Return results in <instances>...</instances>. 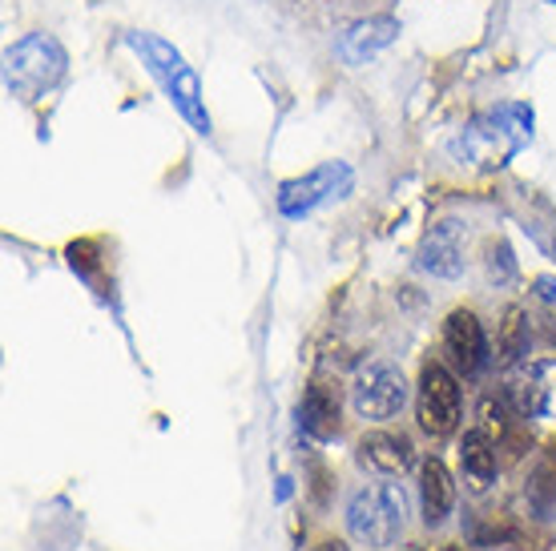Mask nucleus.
Masks as SVG:
<instances>
[{"mask_svg": "<svg viewBox=\"0 0 556 551\" xmlns=\"http://www.w3.org/2000/svg\"><path fill=\"white\" fill-rule=\"evenodd\" d=\"M529 138L532 113L525 105H501V110L480 113L468 129H459V138L452 141V153L476 169H492L504 166Z\"/></svg>", "mask_w": 556, "mask_h": 551, "instance_id": "1", "label": "nucleus"}, {"mask_svg": "<svg viewBox=\"0 0 556 551\" xmlns=\"http://www.w3.org/2000/svg\"><path fill=\"white\" fill-rule=\"evenodd\" d=\"M407 524V496L400 483H367L348 503L351 536L376 551H388L400 543Z\"/></svg>", "mask_w": 556, "mask_h": 551, "instance_id": "2", "label": "nucleus"}, {"mask_svg": "<svg viewBox=\"0 0 556 551\" xmlns=\"http://www.w3.org/2000/svg\"><path fill=\"white\" fill-rule=\"evenodd\" d=\"M65 65H70L65 49H61L53 37L33 33V37L16 41L13 49L4 53V85H9L16 97L33 101V97L49 93V89L65 77Z\"/></svg>", "mask_w": 556, "mask_h": 551, "instance_id": "3", "label": "nucleus"}, {"mask_svg": "<svg viewBox=\"0 0 556 551\" xmlns=\"http://www.w3.org/2000/svg\"><path fill=\"white\" fill-rule=\"evenodd\" d=\"M416 419L424 435L447 439L459 423V383L444 362L428 359L419 367V395H416Z\"/></svg>", "mask_w": 556, "mask_h": 551, "instance_id": "4", "label": "nucleus"}, {"mask_svg": "<svg viewBox=\"0 0 556 551\" xmlns=\"http://www.w3.org/2000/svg\"><path fill=\"white\" fill-rule=\"evenodd\" d=\"M351 402H355V411H359L363 419H371V423L395 419L407 402L404 371L391 367V362H367V367L355 374V383H351Z\"/></svg>", "mask_w": 556, "mask_h": 551, "instance_id": "5", "label": "nucleus"}, {"mask_svg": "<svg viewBox=\"0 0 556 551\" xmlns=\"http://www.w3.org/2000/svg\"><path fill=\"white\" fill-rule=\"evenodd\" d=\"M134 44H138L141 53L150 56V65H153V73H162V81H166V89H169V97L178 101V110L190 117V121L206 133L210 129V117L202 113V105H198V77L190 73V65L181 61L174 49H169L166 41H153V37H134Z\"/></svg>", "mask_w": 556, "mask_h": 551, "instance_id": "6", "label": "nucleus"}, {"mask_svg": "<svg viewBox=\"0 0 556 551\" xmlns=\"http://www.w3.org/2000/svg\"><path fill=\"white\" fill-rule=\"evenodd\" d=\"M351 190V169L343 162H327V166L311 169L306 178H294L278 190V209L287 218H303L311 209H319L331 197H343Z\"/></svg>", "mask_w": 556, "mask_h": 551, "instance_id": "7", "label": "nucleus"}, {"mask_svg": "<svg viewBox=\"0 0 556 551\" xmlns=\"http://www.w3.org/2000/svg\"><path fill=\"white\" fill-rule=\"evenodd\" d=\"M464 258H468V221L444 218L435 221L424 246H419V266L435 278H459L464 274Z\"/></svg>", "mask_w": 556, "mask_h": 551, "instance_id": "8", "label": "nucleus"}, {"mask_svg": "<svg viewBox=\"0 0 556 551\" xmlns=\"http://www.w3.org/2000/svg\"><path fill=\"white\" fill-rule=\"evenodd\" d=\"M444 350L464 379H472V374H480L488 367V338L472 310L459 306V310H452L444 318Z\"/></svg>", "mask_w": 556, "mask_h": 551, "instance_id": "9", "label": "nucleus"}, {"mask_svg": "<svg viewBox=\"0 0 556 551\" xmlns=\"http://www.w3.org/2000/svg\"><path fill=\"white\" fill-rule=\"evenodd\" d=\"M355 463L376 475H404L416 463V447L400 431H367L355 443Z\"/></svg>", "mask_w": 556, "mask_h": 551, "instance_id": "10", "label": "nucleus"}, {"mask_svg": "<svg viewBox=\"0 0 556 551\" xmlns=\"http://www.w3.org/2000/svg\"><path fill=\"white\" fill-rule=\"evenodd\" d=\"M513 402L529 419H556V359L532 362L513 383Z\"/></svg>", "mask_w": 556, "mask_h": 551, "instance_id": "11", "label": "nucleus"}, {"mask_svg": "<svg viewBox=\"0 0 556 551\" xmlns=\"http://www.w3.org/2000/svg\"><path fill=\"white\" fill-rule=\"evenodd\" d=\"M339 414H343L339 386L327 383V379H311V386L303 390V402H299V423H303L306 435L334 439L339 435Z\"/></svg>", "mask_w": 556, "mask_h": 551, "instance_id": "12", "label": "nucleus"}, {"mask_svg": "<svg viewBox=\"0 0 556 551\" xmlns=\"http://www.w3.org/2000/svg\"><path fill=\"white\" fill-rule=\"evenodd\" d=\"M419 503H424V524L440 527L456 508V483L444 459H424L419 463Z\"/></svg>", "mask_w": 556, "mask_h": 551, "instance_id": "13", "label": "nucleus"}, {"mask_svg": "<svg viewBox=\"0 0 556 551\" xmlns=\"http://www.w3.org/2000/svg\"><path fill=\"white\" fill-rule=\"evenodd\" d=\"M459 463H464V475L472 479V487H488L496 479V443L488 439L484 431H468L459 439Z\"/></svg>", "mask_w": 556, "mask_h": 551, "instance_id": "14", "label": "nucleus"}, {"mask_svg": "<svg viewBox=\"0 0 556 551\" xmlns=\"http://www.w3.org/2000/svg\"><path fill=\"white\" fill-rule=\"evenodd\" d=\"M395 33H400V25L391 21V16H376V21H363V25H355L348 33V41H343V53H348V61H367L371 53H379L383 44L395 41Z\"/></svg>", "mask_w": 556, "mask_h": 551, "instance_id": "15", "label": "nucleus"}, {"mask_svg": "<svg viewBox=\"0 0 556 551\" xmlns=\"http://www.w3.org/2000/svg\"><path fill=\"white\" fill-rule=\"evenodd\" d=\"M529 322H525V310L520 306H508L501 322V338H496V355H501V367H513L529 355Z\"/></svg>", "mask_w": 556, "mask_h": 551, "instance_id": "16", "label": "nucleus"}, {"mask_svg": "<svg viewBox=\"0 0 556 551\" xmlns=\"http://www.w3.org/2000/svg\"><path fill=\"white\" fill-rule=\"evenodd\" d=\"M476 431H484L496 447H504V443L513 439V419L504 411V402L480 399V407H476Z\"/></svg>", "mask_w": 556, "mask_h": 551, "instance_id": "17", "label": "nucleus"}, {"mask_svg": "<svg viewBox=\"0 0 556 551\" xmlns=\"http://www.w3.org/2000/svg\"><path fill=\"white\" fill-rule=\"evenodd\" d=\"M488 274L496 278V282H508L516 274L513 249L504 246V242H488Z\"/></svg>", "mask_w": 556, "mask_h": 551, "instance_id": "18", "label": "nucleus"}, {"mask_svg": "<svg viewBox=\"0 0 556 551\" xmlns=\"http://www.w3.org/2000/svg\"><path fill=\"white\" fill-rule=\"evenodd\" d=\"M70 266L73 270H81V274H93V270H98V242H73Z\"/></svg>", "mask_w": 556, "mask_h": 551, "instance_id": "19", "label": "nucleus"}, {"mask_svg": "<svg viewBox=\"0 0 556 551\" xmlns=\"http://www.w3.org/2000/svg\"><path fill=\"white\" fill-rule=\"evenodd\" d=\"M311 551H351V548L343 543V539H323V543H315Z\"/></svg>", "mask_w": 556, "mask_h": 551, "instance_id": "20", "label": "nucleus"}, {"mask_svg": "<svg viewBox=\"0 0 556 551\" xmlns=\"http://www.w3.org/2000/svg\"><path fill=\"white\" fill-rule=\"evenodd\" d=\"M536 286H541L544 298H553V303H556V282H553V278H536Z\"/></svg>", "mask_w": 556, "mask_h": 551, "instance_id": "21", "label": "nucleus"}, {"mask_svg": "<svg viewBox=\"0 0 556 551\" xmlns=\"http://www.w3.org/2000/svg\"><path fill=\"white\" fill-rule=\"evenodd\" d=\"M548 456H553V463H556V439H553V443H548Z\"/></svg>", "mask_w": 556, "mask_h": 551, "instance_id": "22", "label": "nucleus"}, {"mask_svg": "<svg viewBox=\"0 0 556 551\" xmlns=\"http://www.w3.org/2000/svg\"><path fill=\"white\" fill-rule=\"evenodd\" d=\"M444 551H459V548H444Z\"/></svg>", "mask_w": 556, "mask_h": 551, "instance_id": "23", "label": "nucleus"}, {"mask_svg": "<svg viewBox=\"0 0 556 551\" xmlns=\"http://www.w3.org/2000/svg\"><path fill=\"white\" fill-rule=\"evenodd\" d=\"M416 551H419V548H416Z\"/></svg>", "mask_w": 556, "mask_h": 551, "instance_id": "24", "label": "nucleus"}]
</instances>
